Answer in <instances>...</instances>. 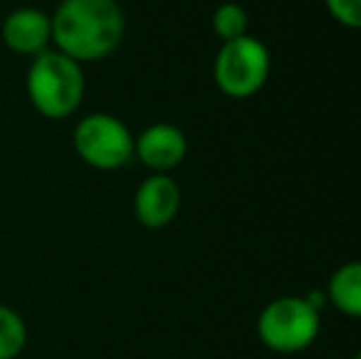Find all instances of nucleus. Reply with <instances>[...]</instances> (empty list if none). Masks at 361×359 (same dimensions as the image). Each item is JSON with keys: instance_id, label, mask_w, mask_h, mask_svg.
<instances>
[{"instance_id": "nucleus-1", "label": "nucleus", "mask_w": 361, "mask_h": 359, "mask_svg": "<svg viewBox=\"0 0 361 359\" xmlns=\"http://www.w3.org/2000/svg\"><path fill=\"white\" fill-rule=\"evenodd\" d=\"M123 37L126 13L118 0H62L52 13V47L79 64L111 57Z\"/></svg>"}, {"instance_id": "nucleus-5", "label": "nucleus", "mask_w": 361, "mask_h": 359, "mask_svg": "<svg viewBox=\"0 0 361 359\" xmlns=\"http://www.w3.org/2000/svg\"><path fill=\"white\" fill-rule=\"evenodd\" d=\"M271 74V52L261 39L243 35L224 42L214 59V82L228 99H248L258 94Z\"/></svg>"}, {"instance_id": "nucleus-8", "label": "nucleus", "mask_w": 361, "mask_h": 359, "mask_svg": "<svg viewBox=\"0 0 361 359\" xmlns=\"http://www.w3.org/2000/svg\"><path fill=\"white\" fill-rule=\"evenodd\" d=\"M135 158L152 173L167 175L187 158V135L172 123H152L135 138Z\"/></svg>"}, {"instance_id": "nucleus-13", "label": "nucleus", "mask_w": 361, "mask_h": 359, "mask_svg": "<svg viewBox=\"0 0 361 359\" xmlns=\"http://www.w3.org/2000/svg\"><path fill=\"white\" fill-rule=\"evenodd\" d=\"M352 359H361V350H359V352H357V355H354Z\"/></svg>"}, {"instance_id": "nucleus-4", "label": "nucleus", "mask_w": 361, "mask_h": 359, "mask_svg": "<svg viewBox=\"0 0 361 359\" xmlns=\"http://www.w3.org/2000/svg\"><path fill=\"white\" fill-rule=\"evenodd\" d=\"M74 150L86 165L96 170L126 168L135 158V135L114 114L94 111L74 126Z\"/></svg>"}, {"instance_id": "nucleus-11", "label": "nucleus", "mask_w": 361, "mask_h": 359, "mask_svg": "<svg viewBox=\"0 0 361 359\" xmlns=\"http://www.w3.org/2000/svg\"><path fill=\"white\" fill-rule=\"evenodd\" d=\"M212 28L221 42L248 35V13L238 3H221L212 15Z\"/></svg>"}, {"instance_id": "nucleus-10", "label": "nucleus", "mask_w": 361, "mask_h": 359, "mask_svg": "<svg viewBox=\"0 0 361 359\" xmlns=\"http://www.w3.org/2000/svg\"><path fill=\"white\" fill-rule=\"evenodd\" d=\"M27 347V322L18 310L0 303V359H18Z\"/></svg>"}, {"instance_id": "nucleus-7", "label": "nucleus", "mask_w": 361, "mask_h": 359, "mask_svg": "<svg viewBox=\"0 0 361 359\" xmlns=\"http://www.w3.org/2000/svg\"><path fill=\"white\" fill-rule=\"evenodd\" d=\"M182 205L180 185L170 175H150L138 185L133 195V214L147 229H162L175 221Z\"/></svg>"}, {"instance_id": "nucleus-9", "label": "nucleus", "mask_w": 361, "mask_h": 359, "mask_svg": "<svg viewBox=\"0 0 361 359\" xmlns=\"http://www.w3.org/2000/svg\"><path fill=\"white\" fill-rule=\"evenodd\" d=\"M327 303L342 315L361 320V261H349L332 273L327 283Z\"/></svg>"}, {"instance_id": "nucleus-3", "label": "nucleus", "mask_w": 361, "mask_h": 359, "mask_svg": "<svg viewBox=\"0 0 361 359\" xmlns=\"http://www.w3.org/2000/svg\"><path fill=\"white\" fill-rule=\"evenodd\" d=\"M319 310H314L305 296H283L261 310L256 322L258 340L278 355L302 352L319 335Z\"/></svg>"}, {"instance_id": "nucleus-12", "label": "nucleus", "mask_w": 361, "mask_h": 359, "mask_svg": "<svg viewBox=\"0 0 361 359\" xmlns=\"http://www.w3.org/2000/svg\"><path fill=\"white\" fill-rule=\"evenodd\" d=\"M324 5L339 25L361 30V0H324Z\"/></svg>"}, {"instance_id": "nucleus-6", "label": "nucleus", "mask_w": 361, "mask_h": 359, "mask_svg": "<svg viewBox=\"0 0 361 359\" xmlns=\"http://www.w3.org/2000/svg\"><path fill=\"white\" fill-rule=\"evenodd\" d=\"M0 39L15 54L37 57L52 49V15L32 5H23L5 15Z\"/></svg>"}, {"instance_id": "nucleus-2", "label": "nucleus", "mask_w": 361, "mask_h": 359, "mask_svg": "<svg viewBox=\"0 0 361 359\" xmlns=\"http://www.w3.org/2000/svg\"><path fill=\"white\" fill-rule=\"evenodd\" d=\"M84 94V64L54 47L32 57L27 69V96L37 114L49 121H64L79 111Z\"/></svg>"}]
</instances>
